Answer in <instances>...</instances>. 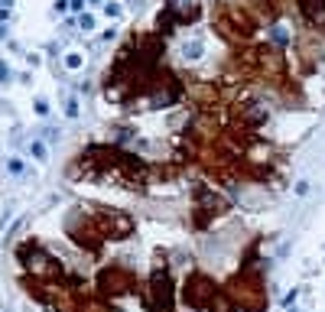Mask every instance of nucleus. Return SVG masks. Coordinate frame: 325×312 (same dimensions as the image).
<instances>
[{
  "mask_svg": "<svg viewBox=\"0 0 325 312\" xmlns=\"http://www.w3.org/2000/svg\"><path fill=\"white\" fill-rule=\"evenodd\" d=\"M296 192H299V195H306V192H309V182H306V179H302V182H296Z\"/></svg>",
  "mask_w": 325,
  "mask_h": 312,
  "instance_id": "obj_16",
  "label": "nucleus"
},
{
  "mask_svg": "<svg viewBox=\"0 0 325 312\" xmlns=\"http://www.w3.org/2000/svg\"><path fill=\"white\" fill-rule=\"evenodd\" d=\"M81 65H85V59H81V52H69V55H65V69L78 72Z\"/></svg>",
  "mask_w": 325,
  "mask_h": 312,
  "instance_id": "obj_7",
  "label": "nucleus"
},
{
  "mask_svg": "<svg viewBox=\"0 0 325 312\" xmlns=\"http://www.w3.org/2000/svg\"><path fill=\"white\" fill-rule=\"evenodd\" d=\"M169 16L179 23H192L199 16V0H172L169 3Z\"/></svg>",
  "mask_w": 325,
  "mask_h": 312,
  "instance_id": "obj_4",
  "label": "nucleus"
},
{
  "mask_svg": "<svg viewBox=\"0 0 325 312\" xmlns=\"http://www.w3.org/2000/svg\"><path fill=\"white\" fill-rule=\"evenodd\" d=\"M182 55H186V62H195L205 55V46H202V39H189L186 46H182Z\"/></svg>",
  "mask_w": 325,
  "mask_h": 312,
  "instance_id": "obj_5",
  "label": "nucleus"
},
{
  "mask_svg": "<svg viewBox=\"0 0 325 312\" xmlns=\"http://www.w3.org/2000/svg\"><path fill=\"white\" fill-rule=\"evenodd\" d=\"M46 140H49V143L59 140V127H49V130H46Z\"/></svg>",
  "mask_w": 325,
  "mask_h": 312,
  "instance_id": "obj_15",
  "label": "nucleus"
},
{
  "mask_svg": "<svg viewBox=\"0 0 325 312\" xmlns=\"http://www.w3.org/2000/svg\"><path fill=\"white\" fill-rule=\"evenodd\" d=\"M211 296H215V286H211L205 276H192V280L186 283V303L195 306V309H205Z\"/></svg>",
  "mask_w": 325,
  "mask_h": 312,
  "instance_id": "obj_2",
  "label": "nucleus"
},
{
  "mask_svg": "<svg viewBox=\"0 0 325 312\" xmlns=\"http://www.w3.org/2000/svg\"><path fill=\"white\" fill-rule=\"evenodd\" d=\"M10 20V10H0V23H7Z\"/></svg>",
  "mask_w": 325,
  "mask_h": 312,
  "instance_id": "obj_18",
  "label": "nucleus"
},
{
  "mask_svg": "<svg viewBox=\"0 0 325 312\" xmlns=\"http://www.w3.org/2000/svg\"><path fill=\"white\" fill-rule=\"evenodd\" d=\"M270 36H273V39H277L280 46H286V33L280 30V26H273V30H270Z\"/></svg>",
  "mask_w": 325,
  "mask_h": 312,
  "instance_id": "obj_12",
  "label": "nucleus"
},
{
  "mask_svg": "<svg viewBox=\"0 0 325 312\" xmlns=\"http://www.w3.org/2000/svg\"><path fill=\"white\" fill-rule=\"evenodd\" d=\"M153 306H156V312H172V280H169V273H156L153 276Z\"/></svg>",
  "mask_w": 325,
  "mask_h": 312,
  "instance_id": "obj_3",
  "label": "nucleus"
},
{
  "mask_svg": "<svg viewBox=\"0 0 325 312\" xmlns=\"http://www.w3.org/2000/svg\"><path fill=\"white\" fill-rule=\"evenodd\" d=\"M0 81H10V65L0 62Z\"/></svg>",
  "mask_w": 325,
  "mask_h": 312,
  "instance_id": "obj_14",
  "label": "nucleus"
},
{
  "mask_svg": "<svg viewBox=\"0 0 325 312\" xmlns=\"http://www.w3.org/2000/svg\"><path fill=\"white\" fill-rule=\"evenodd\" d=\"M78 26H81L85 33H91L94 30V16L91 13H81V16H78Z\"/></svg>",
  "mask_w": 325,
  "mask_h": 312,
  "instance_id": "obj_10",
  "label": "nucleus"
},
{
  "mask_svg": "<svg viewBox=\"0 0 325 312\" xmlns=\"http://www.w3.org/2000/svg\"><path fill=\"white\" fill-rule=\"evenodd\" d=\"M7 169L13 172V176H23V159H16V156H10V159H7Z\"/></svg>",
  "mask_w": 325,
  "mask_h": 312,
  "instance_id": "obj_9",
  "label": "nucleus"
},
{
  "mask_svg": "<svg viewBox=\"0 0 325 312\" xmlns=\"http://www.w3.org/2000/svg\"><path fill=\"white\" fill-rule=\"evenodd\" d=\"M26 153H30V156H36L39 163H46V159H49V147H46L42 140H33L30 147H26Z\"/></svg>",
  "mask_w": 325,
  "mask_h": 312,
  "instance_id": "obj_6",
  "label": "nucleus"
},
{
  "mask_svg": "<svg viewBox=\"0 0 325 312\" xmlns=\"http://www.w3.org/2000/svg\"><path fill=\"white\" fill-rule=\"evenodd\" d=\"M3 36H7V23H0V39H3Z\"/></svg>",
  "mask_w": 325,
  "mask_h": 312,
  "instance_id": "obj_20",
  "label": "nucleus"
},
{
  "mask_svg": "<svg viewBox=\"0 0 325 312\" xmlns=\"http://www.w3.org/2000/svg\"><path fill=\"white\" fill-rule=\"evenodd\" d=\"M13 7V0H0V10H10Z\"/></svg>",
  "mask_w": 325,
  "mask_h": 312,
  "instance_id": "obj_19",
  "label": "nucleus"
},
{
  "mask_svg": "<svg viewBox=\"0 0 325 312\" xmlns=\"http://www.w3.org/2000/svg\"><path fill=\"white\" fill-rule=\"evenodd\" d=\"M7 312H10V309H7Z\"/></svg>",
  "mask_w": 325,
  "mask_h": 312,
  "instance_id": "obj_21",
  "label": "nucleus"
},
{
  "mask_svg": "<svg viewBox=\"0 0 325 312\" xmlns=\"http://www.w3.org/2000/svg\"><path fill=\"white\" fill-rule=\"evenodd\" d=\"M36 114H49V104L46 101H36Z\"/></svg>",
  "mask_w": 325,
  "mask_h": 312,
  "instance_id": "obj_17",
  "label": "nucleus"
},
{
  "mask_svg": "<svg viewBox=\"0 0 325 312\" xmlns=\"http://www.w3.org/2000/svg\"><path fill=\"white\" fill-rule=\"evenodd\" d=\"M16 254H20V260L26 264V270H30L36 280H49V276L59 270V267H55V260L49 257L46 250H39L36 244H20V250H16Z\"/></svg>",
  "mask_w": 325,
  "mask_h": 312,
  "instance_id": "obj_1",
  "label": "nucleus"
},
{
  "mask_svg": "<svg viewBox=\"0 0 325 312\" xmlns=\"http://www.w3.org/2000/svg\"><path fill=\"white\" fill-rule=\"evenodd\" d=\"M121 13H124V10H121V3H114V0H111V3H104V16H108V20H117Z\"/></svg>",
  "mask_w": 325,
  "mask_h": 312,
  "instance_id": "obj_8",
  "label": "nucleus"
},
{
  "mask_svg": "<svg viewBox=\"0 0 325 312\" xmlns=\"http://www.w3.org/2000/svg\"><path fill=\"white\" fill-rule=\"evenodd\" d=\"M296 299H299V289H293V293H286V299H283V306H286V309H293V306H296Z\"/></svg>",
  "mask_w": 325,
  "mask_h": 312,
  "instance_id": "obj_13",
  "label": "nucleus"
},
{
  "mask_svg": "<svg viewBox=\"0 0 325 312\" xmlns=\"http://www.w3.org/2000/svg\"><path fill=\"white\" fill-rule=\"evenodd\" d=\"M65 114H69V117H78V101H75V98H69V101H65Z\"/></svg>",
  "mask_w": 325,
  "mask_h": 312,
  "instance_id": "obj_11",
  "label": "nucleus"
}]
</instances>
